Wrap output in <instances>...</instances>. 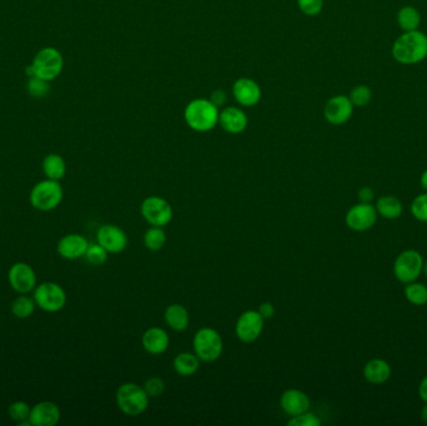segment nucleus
<instances>
[{"mask_svg":"<svg viewBox=\"0 0 427 426\" xmlns=\"http://www.w3.org/2000/svg\"><path fill=\"white\" fill-rule=\"evenodd\" d=\"M219 106L211 100L198 98L185 106L184 119L194 132L208 133L219 124Z\"/></svg>","mask_w":427,"mask_h":426,"instance_id":"f257e3e1","label":"nucleus"},{"mask_svg":"<svg viewBox=\"0 0 427 426\" xmlns=\"http://www.w3.org/2000/svg\"><path fill=\"white\" fill-rule=\"evenodd\" d=\"M64 68V58L57 47H47L39 50L33 59V63L26 67V74L29 78L38 77L52 82L57 79Z\"/></svg>","mask_w":427,"mask_h":426,"instance_id":"f03ea898","label":"nucleus"},{"mask_svg":"<svg viewBox=\"0 0 427 426\" xmlns=\"http://www.w3.org/2000/svg\"><path fill=\"white\" fill-rule=\"evenodd\" d=\"M392 54L397 62L402 64H415L427 57V38L425 34L407 32L399 38L392 47Z\"/></svg>","mask_w":427,"mask_h":426,"instance_id":"7ed1b4c3","label":"nucleus"},{"mask_svg":"<svg viewBox=\"0 0 427 426\" xmlns=\"http://www.w3.org/2000/svg\"><path fill=\"white\" fill-rule=\"evenodd\" d=\"M116 404L120 410L128 416L143 414L149 406V396L140 385L135 383H124L116 390Z\"/></svg>","mask_w":427,"mask_h":426,"instance_id":"20e7f679","label":"nucleus"},{"mask_svg":"<svg viewBox=\"0 0 427 426\" xmlns=\"http://www.w3.org/2000/svg\"><path fill=\"white\" fill-rule=\"evenodd\" d=\"M63 188L57 180L45 179L33 186L29 200L34 209L52 211L63 201Z\"/></svg>","mask_w":427,"mask_h":426,"instance_id":"39448f33","label":"nucleus"},{"mask_svg":"<svg viewBox=\"0 0 427 426\" xmlns=\"http://www.w3.org/2000/svg\"><path fill=\"white\" fill-rule=\"evenodd\" d=\"M194 353L205 363H211L221 357L224 342L219 332L213 327H201L193 340Z\"/></svg>","mask_w":427,"mask_h":426,"instance_id":"423d86ee","label":"nucleus"},{"mask_svg":"<svg viewBox=\"0 0 427 426\" xmlns=\"http://www.w3.org/2000/svg\"><path fill=\"white\" fill-rule=\"evenodd\" d=\"M33 298L35 300L37 306L47 313H57L67 304V293L63 286L52 281H45L37 285Z\"/></svg>","mask_w":427,"mask_h":426,"instance_id":"0eeeda50","label":"nucleus"},{"mask_svg":"<svg viewBox=\"0 0 427 426\" xmlns=\"http://www.w3.org/2000/svg\"><path fill=\"white\" fill-rule=\"evenodd\" d=\"M141 216L151 227H167L174 216L172 206L160 196H148L140 206Z\"/></svg>","mask_w":427,"mask_h":426,"instance_id":"6e6552de","label":"nucleus"},{"mask_svg":"<svg viewBox=\"0 0 427 426\" xmlns=\"http://www.w3.org/2000/svg\"><path fill=\"white\" fill-rule=\"evenodd\" d=\"M423 260L421 254L416 250H406L396 258L394 264V273L396 279L400 280L404 284L412 283L421 274Z\"/></svg>","mask_w":427,"mask_h":426,"instance_id":"1a4fd4ad","label":"nucleus"},{"mask_svg":"<svg viewBox=\"0 0 427 426\" xmlns=\"http://www.w3.org/2000/svg\"><path fill=\"white\" fill-rule=\"evenodd\" d=\"M264 323L265 319L260 315L259 311H244L236 321V337H239L240 342L246 344L256 342L264 330Z\"/></svg>","mask_w":427,"mask_h":426,"instance_id":"9d476101","label":"nucleus"},{"mask_svg":"<svg viewBox=\"0 0 427 426\" xmlns=\"http://www.w3.org/2000/svg\"><path fill=\"white\" fill-rule=\"evenodd\" d=\"M9 284L18 294H29L37 286V274L29 264H13L8 273Z\"/></svg>","mask_w":427,"mask_h":426,"instance_id":"9b49d317","label":"nucleus"},{"mask_svg":"<svg viewBox=\"0 0 427 426\" xmlns=\"http://www.w3.org/2000/svg\"><path fill=\"white\" fill-rule=\"evenodd\" d=\"M377 219V211L371 204L360 203L354 206L346 214V225L355 232H366Z\"/></svg>","mask_w":427,"mask_h":426,"instance_id":"f8f14e48","label":"nucleus"},{"mask_svg":"<svg viewBox=\"0 0 427 426\" xmlns=\"http://www.w3.org/2000/svg\"><path fill=\"white\" fill-rule=\"evenodd\" d=\"M98 244L110 254H119L128 247V237L123 229L113 224H105L96 232Z\"/></svg>","mask_w":427,"mask_h":426,"instance_id":"ddd939ff","label":"nucleus"},{"mask_svg":"<svg viewBox=\"0 0 427 426\" xmlns=\"http://www.w3.org/2000/svg\"><path fill=\"white\" fill-rule=\"evenodd\" d=\"M233 95L238 104L251 108L260 103L262 91L260 85L251 78H239L233 85Z\"/></svg>","mask_w":427,"mask_h":426,"instance_id":"4468645a","label":"nucleus"},{"mask_svg":"<svg viewBox=\"0 0 427 426\" xmlns=\"http://www.w3.org/2000/svg\"><path fill=\"white\" fill-rule=\"evenodd\" d=\"M353 114V103L348 96L338 95L328 100L323 109L325 119L333 125H341L349 120Z\"/></svg>","mask_w":427,"mask_h":426,"instance_id":"2eb2a0df","label":"nucleus"},{"mask_svg":"<svg viewBox=\"0 0 427 426\" xmlns=\"http://www.w3.org/2000/svg\"><path fill=\"white\" fill-rule=\"evenodd\" d=\"M88 239L80 234L64 235L57 242V250L62 258L67 260H77L83 258L88 247Z\"/></svg>","mask_w":427,"mask_h":426,"instance_id":"dca6fc26","label":"nucleus"},{"mask_svg":"<svg viewBox=\"0 0 427 426\" xmlns=\"http://www.w3.org/2000/svg\"><path fill=\"white\" fill-rule=\"evenodd\" d=\"M249 119L245 111L238 106H226L220 111L219 125L229 134H241L246 130Z\"/></svg>","mask_w":427,"mask_h":426,"instance_id":"f3484780","label":"nucleus"},{"mask_svg":"<svg viewBox=\"0 0 427 426\" xmlns=\"http://www.w3.org/2000/svg\"><path fill=\"white\" fill-rule=\"evenodd\" d=\"M60 409L52 401H40L33 406L29 416L32 426H55L60 421Z\"/></svg>","mask_w":427,"mask_h":426,"instance_id":"a211bd4d","label":"nucleus"},{"mask_svg":"<svg viewBox=\"0 0 427 426\" xmlns=\"http://www.w3.org/2000/svg\"><path fill=\"white\" fill-rule=\"evenodd\" d=\"M310 399L301 390L289 389L284 391L280 398L282 411L289 416L300 415L310 409Z\"/></svg>","mask_w":427,"mask_h":426,"instance_id":"6ab92c4d","label":"nucleus"},{"mask_svg":"<svg viewBox=\"0 0 427 426\" xmlns=\"http://www.w3.org/2000/svg\"><path fill=\"white\" fill-rule=\"evenodd\" d=\"M170 344V337L162 327H149L141 337V345L146 353L151 355H160L165 353Z\"/></svg>","mask_w":427,"mask_h":426,"instance_id":"aec40b11","label":"nucleus"},{"mask_svg":"<svg viewBox=\"0 0 427 426\" xmlns=\"http://www.w3.org/2000/svg\"><path fill=\"white\" fill-rule=\"evenodd\" d=\"M164 319L167 327L172 329L174 332H184L187 330L190 323L189 311L182 304H172L167 306L164 313Z\"/></svg>","mask_w":427,"mask_h":426,"instance_id":"412c9836","label":"nucleus"},{"mask_svg":"<svg viewBox=\"0 0 427 426\" xmlns=\"http://www.w3.org/2000/svg\"><path fill=\"white\" fill-rule=\"evenodd\" d=\"M364 376L371 384H384L390 379V365L382 359H372L365 365Z\"/></svg>","mask_w":427,"mask_h":426,"instance_id":"4be33fe9","label":"nucleus"},{"mask_svg":"<svg viewBox=\"0 0 427 426\" xmlns=\"http://www.w3.org/2000/svg\"><path fill=\"white\" fill-rule=\"evenodd\" d=\"M43 172L47 179L60 181L67 174V163L59 154H48L43 160Z\"/></svg>","mask_w":427,"mask_h":426,"instance_id":"5701e85b","label":"nucleus"},{"mask_svg":"<svg viewBox=\"0 0 427 426\" xmlns=\"http://www.w3.org/2000/svg\"><path fill=\"white\" fill-rule=\"evenodd\" d=\"M200 361L201 360L195 353H180L174 359L172 368L180 376H192L200 368Z\"/></svg>","mask_w":427,"mask_h":426,"instance_id":"b1692460","label":"nucleus"},{"mask_svg":"<svg viewBox=\"0 0 427 426\" xmlns=\"http://www.w3.org/2000/svg\"><path fill=\"white\" fill-rule=\"evenodd\" d=\"M376 211L382 218L394 220L402 214L401 201L392 195H386L377 200Z\"/></svg>","mask_w":427,"mask_h":426,"instance_id":"393cba45","label":"nucleus"},{"mask_svg":"<svg viewBox=\"0 0 427 426\" xmlns=\"http://www.w3.org/2000/svg\"><path fill=\"white\" fill-rule=\"evenodd\" d=\"M37 308V303L34 298L28 296V294H19L18 298L11 303V314L16 319H28L34 314Z\"/></svg>","mask_w":427,"mask_h":426,"instance_id":"a878e982","label":"nucleus"},{"mask_svg":"<svg viewBox=\"0 0 427 426\" xmlns=\"http://www.w3.org/2000/svg\"><path fill=\"white\" fill-rule=\"evenodd\" d=\"M167 242V234L160 227H151L144 234V244L151 252L162 250Z\"/></svg>","mask_w":427,"mask_h":426,"instance_id":"bb28decb","label":"nucleus"},{"mask_svg":"<svg viewBox=\"0 0 427 426\" xmlns=\"http://www.w3.org/2000/svg\"><path fill=\"white\" fill-rule=\"evenodd\" d=\"M399 24L400 27L406 30V32H414L416 30L417 27L420 26V14L418 11L412 8V6H406V8H402L400 13H399Z\"/></svg>","mask_w":427,"mask_h":426,"instance_id":"cd10ccee","label":"nucleus"},{"mask_svg":"<svg viewBox=\"0 0 427 426\" xmlns=\"http://www.w3.org/2000/svg\"><path fill=\"white\" fill-rule=\"evenodd\" d=\"M405 296L414 306H425L427 303V288L418 283H409L405 288Z\"/></svg>","mask_w":427,"mask_h":426,"instance_id":"c85d7f7f","label":"nucleus"},{"mask_svg":"<svg viewBox=\"0 0 427 426\" xmlns=\"http://www.w3.org/2000/svg\"><path fill=\"white\" fill-rule=\"evenodd\" d=\"M30 411H32V408L29 406L28 403L18 400V401H14L13 404L9 405L8 415H9L11 420L16 421L18 424H21L23 421L29 420Z\"/></svg>","mask_w":427,"mask_h":426,"instance_id":"c756f323","label":"nucleus"},{"mask_svg":"<svg viewBox=\"0 0 427 426\" xmlns=\"http://www.w3.org/2000/svg\"><path fill=\"white\" fill-rule=\"evenodd\" d=\"M108 252L100 244H90L85 253V259L89 264H92L93 267H100L103 264L106 263L108 260Z\"/></svg>","mask_w":427,"mask_h":426,"instance_id":"7c9ffc66","label":"nucleus"},{"mask_svg":"<svg viewBox=\"0 0 427 426\" xmlns=\"http://www.w3.org/2000/svg\"><path fill=\"white\" fill-rule=\"evenodd\" d=\"M26 90H28L29 94L32 95L33 98L40 99V98H44V96L49 94L50 84L47 80L40 79L38 77H33V78H29V82L26 84Z\"/></svg>","mask_w":427,"mask_h":426,"instance_id":"2f4dec72","label":"nucleus"},{"mask_svg":"<svg viewBox=\"0 0 427 426\" xmlns=\"http://www.w3.org/2000/svg\"><path fill=\"white\" fill-rule=\"evenodd\" d=\"M144 390L146 391V394L149 398H154L157 399L159 396H162L165 391V381L162 378H157V376H152L146 380L145 384H144Z\"/></svg>","mask_w":427,"mask_h":426,"instance_id":"473e14b6","label":"nucleus"},{"mask_svg":"<svg viewBox=\"0 0 427 426\" xmlns=\"http://www.w3.org/2000/svg\"><path fill=\"white\" fill-rule=\"evenodd\" d=\"M321 420L318 416L310 411H305L300 415L292 416V419L287 422L289 426H320Z\"/></svg>","mask_w":427,"mask_h":426,"instance_id":"72a5a7b5","label":"nucleus"},{"mask_svg":"<svg viewBox=\"0 0 427 426\" xmlns=\"http://www.w3.org/2000/svg\"><path fill=\"white\" fill-rule=\"evenodd\" d=\"M412 215L416 218L417 220L427 223V193L418 195L411 204Z\"/></svg>","mask_w":427,"mask_h":426,"instance_id":"f704fd0d","label":"nucleus"},{"mask_svg":"<svg viewBox=\"0 0 427 426\" xmlns=\"http://www.w3.org/2000/svg\"><path fill=\"white\" fill-rule=\"evenodd\" d=\"M297 6L302 14L315 16L323 11V0H297Z\"/></svg>","mask_w":427,"mask_h":426,"instance_id":"c9c22d12","label":"nucleus"},{"mask_svg":"<svg viewBox=\"0 0 427 426\" xmlns=\"http://www.w3.org/2000/svg\"><path fill=\"white\" fill-rule=\"evenodd\" d=\"M371 99V91L367 86L365 85H360L356 86L355 89H353L351 94H350V100L353 103V106H364L370 101Z\"/></svg>","mask_w":427,"mask_h":426,"instance_id":"e433bc0d","label":"nucleus"},{"mask_svg":"<svg viewBox=\"0 0 427 426\" xmlns=\"http://www.w3.org/2000/svg\"><path fill=\"white\" fill-rule=\"evenodd\" d=\"M259 313H260V315L264 318V319H271L274 314H275V308L274 306L269 303V301H266V303H262L260 306H259Z\"/></svg>","mask_w":427,"mask_h":426,"instance_id":"4c0bfd02","label":"nucleus"},{"mask_svg":"<svg viewBox=\"0 0 427 426\" xmlns=\"http://www.w3.org/2000/svg\"><path fill=\"white\" fill-rule=\"evenodd\" d=\"M359 199L361 203L370 204L372 199H374V191H372V189H370L369 186H364L362 189H360Z\"/></svg>","mask_w":427,"mask_h":426,"instance_id":"58836bf2","label":"nucleus"},{"mask_svg":"<svg viewBox=\"0 0 427 426\" xmlns=\"http://www.w3.org/2000/svg\"><path fill=\"white\" fill-rule=\"evenodd\" d=\"M210 100L213 101L215 106H220L221 104H223V103H225V100H226V95H225L224 91H221V90H216V91H214Z\"/></svg>","mask_w":427,"mask_h":426,"instance_id":"ea45409f","label":"nucleus"},{"mask_svg":"<svg viewBox=\"0 0 427 426\" xmlns=\"http://www.w3.org/2000/svg\"><path fill=\"white\" fill-rule=\"evenodd\" d=\"M418 394L425 403H427V375L422 379L421 384L418 386Z\"/></svg>","mask_w":427,"mask_h":426,"instance_id":"a19ab883","label":"nucleus"},{"mask_svg":"<svg viewBox=\"0 0 427 426\" xmlns=\"http://www.w3.org/2000/svg\"><path fill=\"white\" fill-rule=\"evenodd\" d=\"M421 185L423 189L426 190L427 193V170L425 173L422 174L421 176Z\"/></svg>","mask_w":427,"mask_h":426,"instance_id":"79ce46f5","label":"nucleus"},{"mask_svg":"<svg viewBox=\"0 0 427 426\" xmlns=\"http://www.w3.org/2000/svg\"><path fill=\"white\" fill-rule=\"evenodd\" d=\"M421 417H422V420H423V422H425V424H427V403H426V405H425V406H423V408H422Z\"/></svg>","mask_w":427,"mask_h":426,"instance_id":"37998d69","label":"nucleus"},{"mask_svg":"<svg viewBox=\"0 0 427 426\" xmlns=\"http://www.w3.org/2000/svg\"><path fill=\"white\" fill-rule=\"evenodd\" d=\"M422 270H423V273H425V275H426V276H427V262H426V263H423V267H422Z\"/></svg>","mask_w":427,"mask_h":426,"instance_id":"c03bdc74","label":"nucleus"}]
</instances>
